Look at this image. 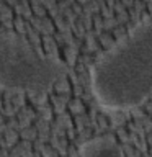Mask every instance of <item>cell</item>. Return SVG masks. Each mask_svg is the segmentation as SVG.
<instances>
[{
    "label": "cell",
    "mask_w": 152,
    "mask_h": 157,
    "mask_svg": "<svg viewBox=\"0 0 152 157\" xmlns=\"http://www.w3.org/2000/svg\"><path fill=\"white\" fill-rule=\"evenodd\" d=\"M97 97L108 106H139L152 92V18L137 21L95 61Z\"/></svg>",
    "instance_id": "obj_1"
},
{
    "label": "cell",
    "mask_w": 152,
    "mask_h": 157,
    "mask_svg": "<svg viewBox=\"0 0 152 157\" xmlns=\"http://www.w3.org/2000/svg\"><path fill=\"white\" fill-rule=\"evenodd\" d=\"M51 90L56 93V95H64V93H72V83L69 80L67 75H62V77H57L56 80L52 82V87Z\"/></svg>",
    "instance_id": "obj_2"
},
{
    "label": "cell",
    "mask_w": 152,
    "mask_h": 157,
    "mask_svg": "<svg viewBox=\"0 0 152 157\" xmlns=\"http://www.w3.org/2000/svg\"><path fill=\"white\" fill-rule=\"evenodd\" d=\"M59 57H61L67 66L74 67V66H75V62H77V57H78V51H77V49H74L72 46L64 44V46H61V56H59Z\"/></svg>",
    "instance_id": "obj_3"
},
{
    "label": "cell",
    "mask_w": 152,
    "mask_h": 157,
    "mask_svg": "<svg viewBox=\"0 0 152 157\" xmlns=\"http://www.w3.org/2000/svg\"><path fill=\"white\" fill-rule=\"evenodd\" d=\"M67 111L70 113L72 116H77V115H83V113H87V106L85 103H83L78 97H72L70 100L67 103Z\"/></svg>",
    "instance_id": "obj_4"
},
{
    "label": "cell",
    "mask_w": 152,
    "mask_h": 157,
    "mask_svg": "<svg viewBox=\"0 0 152 157\" xmlns=\"http://www.w3.org/2000/svg\"><path fill=\"white\" fill-rule=\"evenodd\" d=\"M97 41H98V44H100V48L103 49V51H106V49H110L113 44H115V38L111 36L110 31H101L100 34H98Z\"/></svg>",
    "instance_id": "obj_5"
},
{
    "label": "cell",
    "mask_w": 152,
    "mask_h": 157,
    "mask_svg": "<svg viewBox=\"0 0 152 157\" xmlns=\"http://www.w3.org/2000/svg\"><path fill=\"white\" fill-rule=\"evenodd\" d=\"M29 8H31V12L34 17L38 18H43L48 15V10L44 8V5L41 3V0H29Z\"/></svg>",
    "instance_id": "obj_6"
},
{
    "label": "cell",
    "mask_w": 152,
    "mask_h": 157,
    "mask_svg": "<svg viewBox=\"0 0 152 157\" xmlns=\"http://www.w3.org/2000/svg\"><path fill=\"white\" fill-rule=\"evenodd\" d=\"M38 137V129L31 126H26V128H21L20 129V139H26V141H34Z\"/></svg>",
    "instance_id": "obj_7"
},
{
    "label": "cell",
    "mask_w": 152,
    "mask_h": 157,
    "mask_svg": "<svg viewBox=\"0 0 152 157\" xmlns=\"http://www.w3.org/2000/svg\"><path fill=\"white\" fill-rule=\"evenodd\" d=\"M3 139H5V142H7V146H8V149L12 146H15L18 142V139H20V131H17V129H7L3 132Z\"/></svg>",
    "instance_id": "obj_8"
},
{
    "label": "cell",
    "mask_w": 152,
    "mask_h": 157,
    "mask_svg": "<svg viewBox=\"0 0 152 157\" xmlns=\"http://www.w3.org/2000/svg\"><path fill=\"white\" fill-rule=\"evenodd\" d=\"M12 25H13V29H17V33L20 36H25V25H26V20H25L21 15H13Z\"/></svg>",
    "instance_id": "obj_9"
},
{
    "label": "cell",
    "mask_w": 152,
    "mask_h": 157,
    "mask_svg": "<svg viewBox=\"0 0 152 157\" xmlns=\"http://www.w3.org/2000/svg\"><path fill=\"white\" fill-rule=\"evenodd\" d=\"M118 20L116 17H110V18H103V31H111L113 28L118 26Z\"/></svg>",
    "instance_id": "obj_10"
},
{
    "label": "cell",
    "mask_w": 152,
    "mask_h": 157,
    "mask_svg": "<svg viewBox=\"0 0 152 157\" xmlns=\"http://www.w3.org/2000/svg\"><path fill=\"white\" fill-rule=\"evenodd\" d=\"M141 124H142V128H144L146 134H147V132H150L152 131V116L150 115H144L141 118Z\"/></svg>",
    "instance_id": "obj_11"
},
{
    "label": "cell",
    "mask_w": 152,
    "mask_h": 157,
    "mask_svg": "<svg viewBox=\"0 0 152 157\" xmlns=\"http://www.w3.org/2000/svg\"><path fill=\"white\" fill-rule=\"evenodd\" d=\"M56 3H57V8L62 12V10H66V8L70 7V5H72V0H59V2H56Z\"/></svg>",
    "instance_id": "obj_12"
},
{
    "label": "cell",
    "mask_w": 152,
    "mask_h": 157,
    "mask_svg": "<svg viewBox=\"0 0 152 157\" xmlns=\"http://www.w3.org/2000/svg\"><path fill=\"white\" fill-rule=\"evenodd\" d=\"M146 142H147V146H149V147H152V131L146 134Z\"/></svg>",
    "instance_id": "obj_13"
}]
</instances>
